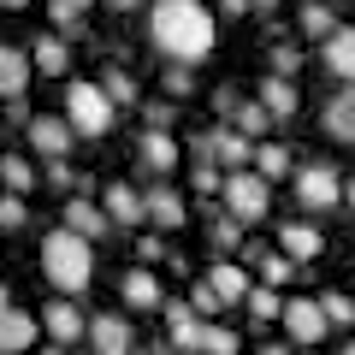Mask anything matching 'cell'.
<instances>
[{
    "instance_id": "cell-1",
    "label": "cell",
    "mask_w": 355,
    "mask_h": 355,
    "mask_svg": "<svg viewBox=\"0 0 355 355\" xmlns=\"http://www.w3.org/2000/svg\"><path fill=\"white\" fill-rule=\"evenodd\" d=\"M148 36L166 60L178 65H202L214 53V12L202 0H154L148 12Z\"/></svg>"
},
{
    "instance_id": "cell-2",
    "label": "cell",
    "mask_w": 355,
    "mask_h": 355,
    "mask_svg": "<svg viewBox=\"0 0 355 355\" xmlns=\"http://www.w3.org/2000/svg\"><path fill=\"white\" fill-rule=\"evenodd\" d=\"M42 272H48V284H60L65 296H77L89 284V272H95V249H89V237H77L71 225L48 231V243H42Z\"/></svg>"
},
{
    "instance_id": "cell-3",
    "label": "cell",
    "mask_w": 355,
    "mask_h": 355,
    "mask_svg": "<svg viewBox=\"0 0 355 355\" xmlns=\"http://www.w3.org/2000/svg\"><path fill=\"white\" fill-rule=\"evenodd\" d=\"M113 113H119V101L107 95L101 83H71L65 89V119H71V130L83 142L107 137V130H113Z\"/></svg>"
},
{
    "instance_id": "cell-4",
    "label": "cell",
    "mask_w": 355,
    "mask_h": 355,
    "mask_svg": "<svg viewBox=\"0 0 355 355\" xmlns=\"http://www.w3.org/2000/svg\"><path fill=\"white\" fill-rule=\"evenodd\" d=\"M219 202H225L231 219H243V225H254V219H266V207H272V184H266L261 172H225V190H219Z\"/></svg>"
},
{
    "instance_id": "cell-5",
    "label": "cell",
    "mask_w": 355,
    "mask_h": 355,
    "mask_svg": "<svg viewBox=\"0 0 355 355\" xmlns=\"http://www.w3.org/2000/svg\"><path fill=\"white\" fill-rule=\"evenodd\" d=\"M160 314H166V343H172V349L196 355V349L207 343V314H202L196 302H166Z\"/></svg>"
},
{
    "instance_id": "cell-6",
    "label": "cell",
    "mask_w": 355,
    "mask_h": 355,
    "mask_svg": "<svg viewBox=\"0 0 355 355\" xmlns=\"http://www.w3.org/2000/svg\"><path fill=\"white\" fill-rule=\"evenodd\" d=\"M284 331H291V343H320L331 331L326 308H320V296H291L284 302Z\"/></svg>"
},
{
    "instance_id": "cell-7",
    "label": "cell",
    "mask_w": 355,
    "mask_h": 355,
    "mask_svg": "<svg viewBox=\"0 0 355 355\" xmlns=\"http://www.w3.org/2000/svg\"><path fill=\"white\" fill-rule=\"evenodd\" d=\"M296 202H302V207H314V214H320V207H331V202H343V178L338 172H331V166H302V172H296Z\"/></svg>"
},
{
    "instance_id": "cell-8",
    "label": "cell",
    "mask_w": 355,
    "mask_h": 355,
    "mask_svg": "<svg viewBox=\"0 0 355 355\" xmlns=\"http://www.w3.org/2000/svg\"><path fill=\"white\" fill-rule=\"evenodd\" d=\"M24 137H30V148L42 154V160H65V154H71V119H30L24 125Z\"/></svg>"
},
{
    "instance_id": "cell-9",
    "label": "cell",
    "mask_w": 355,
    "mask_h": 355,
    "mask_svg": "<svg viewBox=\"0 0 355 355\" xmlns=\"http://www.w3.org/2000/svg\"><path fill=\"white\" fill-rule=\"evenodd\" d=\"M320 60L338 83H355V24H338L326 42H320Z\"/></svg>"
},
{
    "instance_id": "cell-10",
    "label": "cell",
    "mask_w": 355,
    "mask_h": 355,
    "mask_svg": "<svg viewBox=\"0 0 355 355\" xmlns=\"http://www.w3.org/2000/svg\"><path fill=\"white\" fill-rule=\"evenodd\" d=\"M30 71H36V60H30L24 48H6V42H0V101H24Z\"/></svg>"
},
{
    "instance_id": "cell-11",
    "label": "cell",
    "mask_w": 355,
    "mask_h": 355,
    "mask_svg": "<svg viewBox=\"0 0 355 355\" xmlns=\"http://www.w3.org/2000/svg\"><path fill=\"white\" fill-rule=\"evenodd\" d=\"M178 142H172V130H142V142H137V166L142 172H154V178H166L178 166Z\"/></svg>"
},
{
    "instance_id": "cell-12",
    "label": "cell",
    "mask_w": 355,
    "mask_h": 355,
    "mask_svg": "<svg viewBox=\"0 0 355 355\" xmlns=\"http://www.w3.org/2000/svg\"><path fill=\"white\" fill-rule=\"evenodd\" d=\"M89 343H95V355H137L125 314H95L89 320Z\"/></svg>"
},
{
    "instance_id": "cell-13",
    "label": "cell",
    "mask_w": 355,
    "mask_h": 355,
    "mask_svg": "<svg viewBox=\"0 0 355 355\" xmlns=\"http://www.w3.org/2000/svg\"><path fill=\"white\" fill-rule=\"evenodd\" d=\"M42 331H48L53 343H77V338H89V320H83L77 302H48L42 308Z\"/></svg>"
},
{
    "instance_id": "cell-14",
    "label": "cell",
    "mask_w": 355,
    "mask_h": 355,
    "mask_svg": "<svg viewBox=\"0 0 355 355\" xmlns=\"http://www.w3.org/2000/svg\"><path fill=\"white\" fill-rule=\"evenodd\" d=\"M101 207H107V214H113V225H125V231H137L142 219H148V196H137V190H130V184H107Z\"/></svg>"
},
{
    "instance_id": "cell-15",
    "label": "cell",
    "mask_w": 355,
    "mask_h": 355,
    "mask_svg": "<svg viewBox=\"0 0 355 355\" xmlns=\"http://www.w3.org/2000/svg\"><path fill=\"white\" fill-rule=\"evenodd\" d=\"M36 331H42L36 314H24V308H0V349H6V355H24L30 343H36Z\"/></svg>"
},
{
    "instance_id": "cell-16",
    "label": "cell",
    "mask_w": 355,
    "mask_h": 355,
    "mask_svg": "<svg viewBox=\"0 0 355 355\" xmlns=\"http://www.w3.org/2000/svg\"><path fill=\"white\" fill-rule=\"evenodd\" d=\"M214 160L225 166V172H243V166L254 160V137H243L237 125H219L214 130Z\"/></svg>"
},
{
    "instance_id": "cell-17",
    "label": "cell",
    "mask_w": 355,
    "mask_h": 355,
    "mask_svg": "<svg viewBox=\"0 0 355 355\" xmlns=\"http://www.w3.org/2000/svg\"><path fill=\"white\" fill-rule=\"evenodd\" d=\"M65 225H71L77 237H107V231H113V214L95 207L89 196H71V202H65Z\"/></svg>"
},
{
    "instance_id": "cell-18",
    "label": "cell",
    "mask_w": 355,
    "mask_h": 355,
    "mask_svg": "<svg viewBox=\"0 0 355 355\" xmlns=\"http://www.w3.org/2000/svg\"><path fill=\"white\" fill-rule=\"evenodd\" d=\"M254 101H261V107H266L272 119H296L302 95H296V83H291V77H279V71H272V77H266L261 89H254Z\"/></svg>"
},
{
    "instance_id": "cell-19",
    "label": "cell",
    "mask_w": 355,
    "mask_h": 355,
    "mask_svg": "<svg viewBox=\"0 0 355 355\" xmlns=\"http://www.w3.org/2000/svg\"><path fill=\"white\" fill-rule=\"evenodd\" d=\"M119 291H125V302H130V308H142V314H148V308H166V296H160V279H154L148 266H130Z\"/></svg>"
},
{
    "instance_id": "cell-20",
    "label": "cell",
    "mask_w": 355,
    "mask_h": 355,
    "mask_svg": "<svg viewBox=\"0 0 355 355\" xmlns=\"http://www.w3.org/2000/svg\"><path fill=\"white\" fill-rule=\"evenodd\" d=\"M279 249L291 254V261H314L320 254V231L308 225V219H284L279 225Z\"/></svg>"
},
{
    "instance_id": "cell-21",
    "label": "cell",
    "mask_w": 355,
    "mask_h": 355,
    "mask_svg": "<svg viewBox=\"0 0 355 355\" xmlns=\"http://www.w3.org/2000/svg\"><path fill=\"white\" fill-rule=\"evenodd\" d=\"M30 48H36L30 60H36L42 77H65V71H71V48H65V36H36Z\"/></svg>"
},
{
    "instance_id": "cell-22",
    "label": "cell",
    "mask_w": 355,
    "mask_h": 355,
    "mask_svg": "<svg viewBox=\"0 0 355 355\" xmlns=\"http://www.w3.org/2000/svg\"><path fill=\"white\" fill-rule=\"evenodd\" d=\"M326 130H331L338 142H349V148H355V83L343 89V95H331V101H326Z\"/></svg>"
},
{
    "instance_id": "cell-23",
    "label": "cell",
    "mask_w": 355,
    "mask_h": 355,
    "mask_svg": "<svg viewBox=\"0 0 355 355\" xmlns=\"http://www.w3.org/2000/svg\"><path fill=\"white\" fill-rule=\"evenodd\" d=\"M207 284H214V291L225 296V302H249V291H254V279L243 272L237 261H219L214 272H207Z\"/></svg>"
},
{
    "instance_id": "cell-24",
    "label": "cell",
    "mask_w": 355,
    "mask_h": 355,
    "mask_svg": "<svg viewBox=\"0 0 355 355\" xmlns=\"http://www.w3.org/2000/svg\"><path fill=\"white\" fill-rule=\"evenodd\" d=\"M148 219L160 231H178L184 219H190V207H184V196H178V190H148Z\"/></svg>"
},
{
    "instance_id": "cell-25",
    "label": "cell",
    "mask_w": 355,
    "mask_h": 355,
    "mask_svg": "<svg viewBox=\"0 0 355 355\" xmlns=\"http://www.w3.org/2000/svg\"><path fill=\"white\" fill-rule=\"evenodd\" d=\"M0 184L12 196H24V190H36V166L24 160V154H0Z\"/></svg>"
},
{
    "instance_id": "cell-26",
    "label": "cell",
    "mask_w": 355,
    "mask_h": 355,
    "mask_svg": "<svg viewBox=\"0 0 355 355\" xmlns=\"http://www.w3.org/2000/svg\"><path fill=\"white\" fill-rule=\"evenodd\" d=\"M207 243H214L219 254H231L243 243V219H231L225 207H214V219H207Z\"/></svg>"
},
{
    "instance_id": "cell-27",
    "label": "cell",
    "mask_w": 355,
    "mask_h": 355,
    "mask_svg": "<svg viewBox=\"0 0 355 355\" xmlns=\"http://www.w3.org/2000/svg\"><path fill=\"white\" fill-rule=\"evenodd\" d=\"M254 172H261L266 184L284 178V172H291V148H284V142H254Z\"/></svg>"
},
{
    "instance_id": "cell-28",
    "label": "cell",
    "mask_w": 355,
    "mask_h": 355,
    "mask_svg": "<svg viewBox=\"0 0 355 355\" xmlns=\"http://www.w3.org/2000/svg\"><path fill=\"white\" fill-rule=\"evenodd\" d=\"M296 266H302V261H291L284 249H266V254H261V284H272V291H284V284L296 279Z\"/></svg>"
},
{
    "instance_id": "cell-29",
    "label": "cell",
    "mask_w": 355,
    "mask_h": 355,
    "mask_svg": "<svg viewBox=\"0 0 355 355\" xmlns=\"http://www.w3.org/2000/svg\"><path fill=\"white\" fill-rule=\"evenodd\" d=\"M331 30H338V12H331L326 0H308V6H302V36H314V42H326Z\"/></svg>"
},
{
    "instance_id": "cell-30",
    "label": "cell",
    "mask_w": 355,
    "mask_h": 355,
    "mask_svg": "<svg viewBox=\"0 0 355 355\" xmlns=\"http://www.w3.org/2000/svg\"><path fill=\"white\" fill-rule=\"evenodd\" d=\"M101 89H107V95H113L119 107H130V101H142V95H137V77H130L125 65H107V71H101Z\"/></svg>"
},
{
    "instance_id": "cell-31",
    "label": "cell",
    "mask_w": 355,
    "mask_h": 355,
    "mask_svg": "<svg viewBox=\"0 0 355 355\" xmlns=\"http://www.w3.org/2000/svg\"><path fill=\"white\" fill-rule=\"evenodd\" d=\"M231 125H237L243 137H254V142H261V137H266V125H272V113H266L261 101H243V107H237V119H231Z\"/></svg>"
},
{
    "instance_id": "cell-32",
    "label": "cell",
    "mask_w": 355,
    "mask_h": 355,
    "mask_svg": "<svg viewBox=\"0 0 355 355\" xmlns=\"http://www.w3.org/2000/svg\"><path fill=\"white\" fill-rule=\"evenodd\" d=\"M249 314L254 320H284V296L272 291V284H254L249 291Z\"/></svg>"
},
{
    "instance_id": "cell-33",
    "label": "cell",
    "mask_w": 355,
    "mask_h": 355,
    "mask_svg": "<svg viewBox=\"0 0 355 355\" xmlns=\"http://www.w3.org/2000/svg\"><path fill=\"white\" fill-rule=\"evenodd\" d=\"M320 308H326L331 326H355V296H343V291H320Z\"/></svg>"
},
{
    "instance_id": "cell-34",
    "label": "cell",
    "mask_w": 355,
    "mask_h": 355,
    "mask_svg": "<svg viewBox=\"0 0 355 355\" xmlns=\"http://www.w3.org/2000/svg\"><path fill=\"white\" fill-rule=\"evenodd\" d=\"M196 89V65H166V95H172V101H184V95H190Z\"/></svg>"
},
{
    "instance_id": "cell-35",
    "label": "cell",
    "mask_w": 355,
    "mask_h": 355,
    "mask_svg": "<svg viewBox=\"0 0 355 355\" xmlns=\"http://www.w3.org/2000/svg\"><path fill=\"white\" fill-rule=\"evenodd\" d=\"M24 219H30L24 196H12V190H6V196H0V231H18V225H24Z\"/></svg>"
},
{
    "instance_id": "cell-36",
    "label": "cell",
    "mask_w": 355,
    "mask_h": 355,
    "mask_svg": "<svg viewBox=\"0 0 355 355\" xmlns=\"http://www.w3.org/2000/svg\"><path fill=\"white\" fill-rule=\"evenodd\" d=\"M83 6H89V0H48V18H53L60 30H77V18H83Z\"/></svg>"
},
{
    "instance_id": "cell-37",
    "label": "cell",
    "mask_w": 355,
    "mask_h": 355,
    "mask_svg": "<svg viewBox=\"0 0 355 355\" xmlns=\"http://www.w3.org/2000/svg\"><path fill=\"white\" fill-rule=\"evenodd\" d=\"M272 71H279V77H296V71H302V48L279 42V48H272Z\"/></svg>"
},
{
    "instance_id": "cell-38",
    "label": "cell",
    "mask_w": 355,
    "mask_h": 355,
    "mask_svg": "<svg viewBox=\"0 0 355 355\" xmlns=\"http://www.w3.org/2000/svg\"><path fill=\"white\" fill-rule=\"evenodd\" d=\"M202 355H237V331H225V326H207Z\"/></svg>"
},
{
    "instance_id": "cell-39",
    "label": "cell",
    "mask_w": 355,
    "mask_h": 355,
    "mask_svg": "<svg viewBox=\"0 0 355 355\" xmlns=\"http://www.w3.org/2000/svg\"><path fill=\"white\" fill-rule=\"evenodd\" d=\"M190 302H196V308H202V314H214V308H225V296H219V291H214V284H207V279H202V284H190Z\"/></svg>"
},
{
    "instance_id": "cell-40",
    "label": "cell",
    "mask_w": 355,
    "mask_h": 355,
    "mask_svg": "<svg viewBox=\"0 0 355 355\" xmlns=\"http://www.w3.org/2000/svg\"><path fill=\"white\" fill-rule=\"evenodd\" d=\"M142 119H148V130H166V125H172V101H148Z\"/></svg>"
},
{
    "instance_id": "cell-41",
    "label": "cell",
    "mask_w": 355,
    "mask_h": 355,
    "mask_svg": "<svg viewBox=\"0 0 355 355\" xmlns=\"http://www.w3.org/2000/svg\"><path fill=\"white\" fill-rule=\"evenodd\" d=\"M48 184H53V190H71V184H77V172H71L65 160H48Z\"/></svg>"
},
{
    "instance_id": "cell-42",
    "label": "cell",
    "mask_w": 355,
    "mask_h": 355,
    "mask_svg": "<svg viewBox=\"0 0 355 355\" xmlns=\"http://www.w3.org/2000/svg\"><path fill=\"white\" fill-rule=\"evenodd\" d=\"M137 254H142V266H154V261L166 254V243H160V237H137Z\"/></svg>"
},
{
    "instance_id": "cell-43",
    "label": "cell",
    "mask_w": 355,
    "mask_h": 355,
    "mask_svg": "<svg viewBox=\"0 0 355 355\" xmlns=\"http://www.w3.org/2000/svg\"><path fill=\"white\" fill-rule=\"evenodd\" d=\"M214 107H219L225 119H237V107H243V101H237V89H219V95H214Z\"/></svg>"
},
{
    "instance_id": "cell-44",
    "label": "cell",
    "mask_w": 355,
    "mask_h": 355,
    "mask_svg": "<svg viewBox=\"0 0 355 355\" xmlns=\"http://www.w3.org/2000/svg\"><path fill=\"white\" fill-rule=\"evenodd\" d=\"M190 154H196V160H214V130H202V137H190Z\"/></svg>"
},
{
    "instance_id": "cell-45",
    "label": "cell",
    "mask_w": 355,
    "mask_h": 355,
    "mask_svg": "<svg viewBox=\"0 0 355 355\" xmlns=\"http://www.w3.org/2000/svg\"><path fill=\"white\" fill-rule=\"evenodd\" d=\"M249 6H254V0H219V12H225V18H243Z\"/></svg>"
},
{
    "instance_id": "cell-46",
    "label": "cell",
    "mask_w": 355,
    "mask_h": 355,
    "mask_svg": "<svg viewBox=\"0 0 355 355\" xmlns=\"http://www.w3.org/2000/svg\"><path fill=\"white\" fill-rule=\"evenodd\" d=\"M30 0H0V12H24Z\"/></svg>"
},
{
    "instance_id": "cell-47",
    "label": "cell",
    "mask_w": 355,
    "mask_h": 355,
    "mask_svg": "<svg viewBox=\"0 0 355 355\" xmlns=\"http://www.w3.org/2000/svg\"><path fill=\"white\" fill-rule=\"evenodd\" d=\"M343 202H349V214H355V178H349V184H343Z\"/></svg>"
},
{
    "instance_id": "cell-48",
    "label": "cell",
    "mask_w": 355,
    "mask_h": 355,
    "mask_svg": "<svg viewBox=\"0 0 355 355\" xmlns=\"http://www.w3.org/2000/svg\"><path fill=\"white\" fill-rule=\"evenodd\" d=\"M261 355H296V349H284V343H266V349Z\"/></svg>"
},
{
    "instance_id": "cell-49",
    "label": "cell",
    "mask_w": 355,
    "mask_h": 355,
    "mask_svg": "<svg viewBox=\"0 0 355 355\" xmlns=\"http://www.w3.org/2000/svg\"><path fill=\"white\" fill-rule=\"evenodd\" d=\"M137 355H166V349H160V343H142V349H137Z\"/></svg>"
},
{
    "instance_id": "cell-50",
    "label": "cell",
    "mask_w": 355,
    "mask_h": 355,
    "mask_svg": "<svg viewBox=\"0 0 355 355\" xmlns=\"http://www.w3.org/2000/svg\"><path fill=\"white\" fill-rule=\"evenodd\" d=\"M0 308H12V291H6V284H0Z\"/></svg>"
},
{
    "instance_id": "cell-51",
    "label": "cell",
    "mask_w": 355,
    "mask_h": 355,
    "mask_svg": "<svg viewBox=\"0 0 355 355\" xmlns=\"http://www.w3.org/2000/svg\"><path fill=\"white\" fill-rule=\"evenodd\" d=\"M107 6H119V12H125V6H137V0H107Z\"/></svg>"
},
{
    "instance_id": "cell-52",
    "label": "cell",
    "mask_w": 355,
    "mask_h": 355,
    "mask_svg": "<svg viewBox=\"0 0 355 355\" xmlns=\"http://www.w3.org/2000/svg\"><path fill=\"white\" fill-rule=\"evenodd\" d=\"M42 355H65V343H53V349H42Z\"/></svg>"
},
{
    "instance_id": "cell-53",
    "label": "cell",
    "mask_w": 355,
    "mask_h": 355,
    "mask_svg": "<svg viewBox=\"0 0 355 355\" xmlns=\"http://www.w3.org/2000/svg\"><path fill=\"white\" fill-rule=\"evenodd\" d=\"M254 6H279V0H254Z\"/></svg>"
},
{
    "instance_id": "cell-54",
    "label": "cell",
    "mask_w": 355,
    "mask_h": 355,
    "mask_svg": "<svg viewBox=\"0 0 355 355\" xmlns=\"http://www.w3.org/2000/svg\"><path fill=\"white\" fill-rule=\"evenodd\" d=\"M343 355H355V343H343Z\"/></svg>"
},
{
    "instance_id": "cell-55",
    "label": "cell",
    "mask_w": 355,
    "mask_h": 355,
    "mask_svg": "<svg viewBox=\"0 0 355 355\" xmlns=\"http://www.w3.org/2000/svg\"><path fill=\"white\" fill-rule=\"evenodd\" d=\"M0 355H6V349H0Z\"/></svg>"
}]
</instances>
